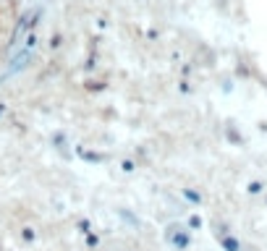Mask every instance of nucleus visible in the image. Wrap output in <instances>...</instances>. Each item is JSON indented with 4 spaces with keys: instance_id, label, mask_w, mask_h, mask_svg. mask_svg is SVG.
<instances>
[{
    "instance_id": "f257e3e1",
    "label": "nucleus",
    "mask_w": 267,
    "mask_h": 251,
    "mask_svg": "<svg viewBox=\"0 0 267 251\" xmlns=\"http://www.w3.org/2000/svg\"><path fill=\"white\" fill-rule=\"evenodd\" d=\"M165 241H168L173 248H176V251H186L188 243H192V235H188V230L181 228V225H170V228L165 230Z\"/></svg>"
},
{
    "instance_id": "f03ea898",
    "label": "nucleus",
    "mask_w": 267,
    "mask_h": 251,
    "mask_svg": "<svg viewBox=\"0 0 267 251\" xmlns=\"http://www.w3.org/2000/svg\"><path fill=\"white\" fill-rule=\"evenodd\" d=\"M217 241H220V246H223L225 251H244V246L239 243V238H233L225 225H217Z\"/></svg>"
},
{
    "instance_id": "7ed1b4c3",
    "label": "nucleus",
    "mask_w": 267,
    "mask_h": 251,
    "mask_svg": "<svg viewBox=\"0 0 267 251\" xmlns=\"http://www.w3.org/2000/svg\"><path fill=\"white\" fill-rule=\"evenodd\" d=\"M183 196H186L188 201H194V204H202V194L194 191V188H183Z\"/></svg>"
},
{
    "instance_id": "20e7f679",
    "label": "nucleus",
    "mask_w": 267,
    "mask_h": 251,
    "mask_svg": "<svg viewBox=\"0 0 267 251\" xmlns=\"http://www.w3.org/2000/svg\"><path fill=\"white\" fill-rule=\"evenodd\" d=\"M246 191H249V194H262V191H264V183H262V181H251V183L246 186Z\"/></svg>"
},
{
    "instance_id": "39448f33",
    "label": "nucleus",
    "mask_w": 267,
    "mask_h": 251,
    "mask_svg": "<svg viewBox=\"0 0 267 251\" xmlns=\"http://www.w3.org/2000/svg\"><path fill=\"white\" fill-rule=\"evenodd\" d=\"M21 238H24L26 243H31V241H34V238H37V233H34V228H24V230H21Z\"/></svg>"
},
{
    "instance_id": "423d86ee",
    "label": "nucleus",
    "mask_w": 267,
    "mask_h": 251,
    "mask_svg": "<svg viewBox=\"0 0 267 251\" xmlns=\"http://www.w3.org/2000/svg\"><path fill=\"white\" fill-rule=\"evenodd\" d=\"M188 228L199 230V228H202V217H199V215H192V217H188Z\"/></svg>"
}]
</instances>
